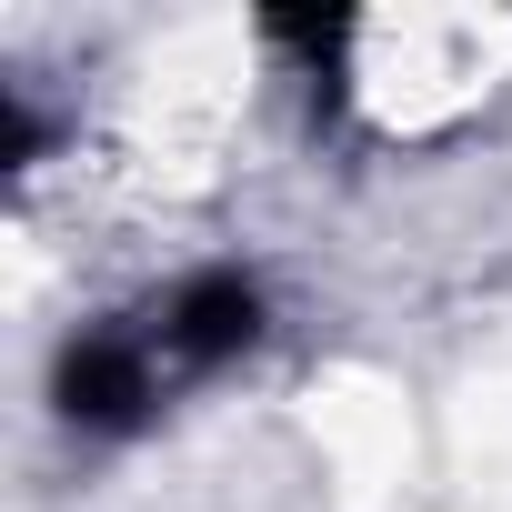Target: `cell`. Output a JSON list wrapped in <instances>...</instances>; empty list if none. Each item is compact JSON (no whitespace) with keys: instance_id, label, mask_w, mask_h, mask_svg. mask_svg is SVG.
I'll return each instance as SVG.
<instances>
[{"instance_id":"6da1fadb","label":"cell","mask_w":512,"mask_h":512,"mask_svg":"<svg viewBox=\"0 0 512 512\" xmlns=\"http://www.w3.org/2000/svg\"><path fill=\"white\" fill-rule=\"evenodd\" d=\"M272 332V292L262 272L241 262H201V272H171L161 292H131L121 312L81 322L51 362V402L71 432H141L161 422L171 402L211 392L221 372H241Z\"/></svg>"}]
</instances>
